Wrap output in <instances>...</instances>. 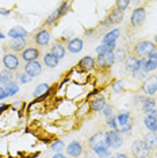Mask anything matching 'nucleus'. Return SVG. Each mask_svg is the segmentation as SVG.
I'll return each instance as SVG.
<instances>
[{"label":"nucleus","mask_w":157,"mask_h":158,"mask_svg":"<svg viewBox=\"0 0 157 158\" xmlns=\"http://www.w3.org/2000/svg\"><path fill=\"white\" fill-rule=\"evenodd\" d=\"M156 52H157V46L155 45V42L148 41V39H142V41H138L134 45L131 56L142 60V58H149Z\"/></svg>","instance_id":"1"},{"label":"nucleus","mask_w":157,"mask_h":158,"mask_svg":"<svg viewBox=\"0 0 157 158\" xmlns=\"http://www.w3.org/2000/svg\"><path fill=\"white\" fill-rule=\"evenodd\" d=\"M30 41L31 44L35 45L37 48L39 49H44V48H48L49 44H50L52 41V34H50V30L49 28H41V30H38L35 34H31L30 35Z\"/></svg>","instance_id":"2"},{"label":"nucleus","mask_w":157,"mask_h":158,"mask_svg":"<svg viewBox=\"0 0 157 158\" xmlns=\"http://www.w3.org/2000/svg\"><path fill=\"white\" fill-rule=\"evenodd\" d=\"M28 45H31L30 38H16V39H10L3 45L6 53H15V54H20Z\"/></svg>","instance_id":"3"},{"label":"nucleus","mask_w":157,"mask_h":158,"mask_svg":"<svg viewBox=\"0 0 157 158\" xmlns=\"http://www.w3.org/2000/svg\"><path fill=\"white\" fill-rule=\"evenodd\" d=\"M2 65L4 69L11 70L14 73H18L23 66L19 54H15V53H6L2 58Z\"/></svg>","instance_id":"4"},{"label":"nucleus","mask_w":157,"mask_h":158,"mask_svg":"<svg viewBox=\"0 0 157 158\" xmlns=\"http://www.w3.org/2000/svg\"><path fill=\"white\" fill-rule=\"evenodd\" d=\"M104 141L106 146L108 147L110 150L111 149H119L121 146L123 145V135L119 132V130H108L104 131Z\"/></svg>","instance_id":"5"},{"label":"nucleus","mask_w":157,"mask_h":158,"mask_svg":"<svg viewBox=\"0 0 157 158\" xmlns=\"http://www.w3.org/2000/svg\"><path fill=\"white\" fill-rule=\"evenodd\" d=\"M151 150L149 147L145 145V142L142 139H135V141L131 143V154H133V158H148L151 156Z\"/></svg>","instance_id":"6"},{"label":"nucleus","mask_w":157,"mask_h":158,"mask_svg":"<svg viewBox=\"0 0 157 158\" xmlns=\"http://www.w3.org/2000/svg\"><path fill=\"white\" fill-rule=\"evenodd\" d=\"M42 56V50L39 49V48H37L35 45H28L26 49L23 50L22 53L19 54V57H20V60L22 61H24V62H33V61H38V58Z\"/></svg>","instance_id":"7"},{"label":"nucleus","mask_w":157,"mask_h":158,"mask_svg":"<svg viewBox=\"0 0 157 158\" xmlns=\"http://www.w3.org/2000/svg\"><path fill=\"white\" fill-rule=\"evenodd\" d=\"M141 92L144 95H148V96H152L157 93V76L156 74H151L149 77H146L144 81H142V85H141Z\"/></svg>","instance_id":"8"},{"label":"nucleus","mask_w":157,"mask_h":158,"mask_svg":"<svg viewBox=\"0 0 157 158\" xmlns=\"http://www.w3.org/2000/svg\"><path fill=\"white\" fill-rule=\"evenodd\" d=\"M68 11H69V4H68V3H62L58 8H56L54 11L48 16V19H46V22H45V26H53V24H54L61 16L65 15Z\"/></svg>","instance_id":"9"},{"label":"nucleus","mask_w":157,"mask_h":158,"mask_svg":"<svg viewBox=\"0 0 157 158\" xmlns=\"http://www.w3.org/2000/svg\"><path fill=\"white\" fill-rule=\"evenodd\" d=\"M146 19V10L144 7H137L135 10H133L130 15V24L133 27H140L144 24Z\"/></svg>","instance_id":"10"},{"label":"nucleus","mask_w":157,"mask_h":158,"mask_svg":"<svg viewBox=\"0 0 157 158\" xmlns=\"http://www.w3.org/2000/svg\"><path fill=\"white\" fill-rule=\"evenodd\" d=\"M122 20H123V11H121V10H118L117 7H114L111 11H110L108 15L106 16L104 22H103V26L110 27V26H114V24L121 23Z\"/></svg>","instance_id":"11"},{"label":"nucleus","mask_w":157,"mask_h":158,"mask_svg":"<svg viewBox=\"0 0 157 158\" xmlns=\"http://www.w3.org/2000/svg\"><path fill=\"white\" fill-rule=\"evenodd\" d=\"M66 156L70 158H78L84 154V146L78 141H72L66 147Z\"/></svg>","instance_id":"12"},{"label":"nucleus","mask_w":157,"mask_h":158,"mask_svg":"<svg viewBox=\"0 0 157 158\" xmlns=\"http://www.w3.org/2000/svg\"><path fill=\"white\" fill-rule=\"evenodd\" d=\"M23 72L28 74L31 78L39 76L42 73V64L39 61H33V62H27L23 66Z\"/></svg>","instance_id":"13"},{"label":"nucleus","mask_w":157,"mask_h":158,"mask_svg":"<svg viewBox=\"0 0 157 158\" xmlns=\"http://www.w3.org/2000/svg\"><path fill=\"white\" fill-rule=\"evenodd\" d=\"M91 150L95 153V156L98 158H111L112 154H111V150L106 146L104 141H100L99 143H96L95 146L91 147Z\"/></svg>","instance_id":"14"},{"label":"nucleus","mask_w":157,"mask_h":158,"mask_svg":"<svg viewBox=\"0 0 157 158\" xmlns=\"http://www.w3.org/2000/svg\"><path fill=\"white\" fill-rule=\"evenodd\" d=\"M123 65H125V69H126L127 72L135 73V72L141 70V60L130 54V56H127V58L123 62Z\"/></svg>","instance_id":"15"},{"label":"nucleus","mask_w":157,"mask_h":158,"mask_svg":"<svg viewBox=\"0 0 157 158\" xmlns=\"http://www.w3.org/2000/svg\"><path fill=\"white\" fill-rule=\"evenodd\" d=\"M66 50L69 53H72V54H77V53H80L81 50L84 48V41L81 38H72L69 39V41L66 42Z\"/></svg>","instance_id":"16"},{"label":"nucleus","mask_w":157,"mask_h":158,"mask_svg":"<svg viewBox=\"0 0 157 158\" xmlns=\"http://www.w3.org/2000/svg\"><path fill=\"white\" fill-rule=\"evenodd\" d=\"M106 106H107V102L104 96H96L90 103V111L91 112H102Z\"/></svg>","instance_id":"17"},{"label":"nucleus","mask_w":157,"mask_h":158,"mask_svg":"<svg viewBox=\"0 0 157 158\" xmlns=\"http://www.w3.org/2000/svg\"><path fill=\"white\" fill-rule=\"evenodd\" d=\"M14 81H16V73L7 69H3L0 72V87H6Z\"/></svg>","instance_id":"18"},{"label":"nucleus","mask_w":157,"mask_h":158,"mask_svg":"<svg viewBox=\"0 0 157 158\" xmlns=\"http://www.w3.org/2000/svg\"><path fill=\"white\" fill-rule=\"evenodd\" d=\"M156 114H157V111H155V112H152L149 115H145V118H144V124H145V127L149 130V132H157Z\"/></svg>","instance_id":"19"},{"label":"nucleus","mask_w":157,"mask_h":158,"mask_svg":"<svg viewBox=\"0 0 157 158\" xmlns=\"http://www.w3.org/2000/svg\"><path fill=\"white\" fill-rule=\"evenodd\" d=\"M8 37L11 39H16V38H30V34L24 27L22 26H15L8 31Z\"/></svg>","instance_id":"20"},{"label":"nucleus","mask_w":157,"mask_h":158,"mask_svg":"<svg viewBox=\"0 0 157 158\" xmlns=\"http://www.w3.org/2000/svg\"><path fill=\"white\" fill-rule=\"evenodd\" d=\"M141 110H142V112H144L145 115H149V114L157 111L156 100L153 98H151V96H146V99L144 100V103H142V106H141Z\"/></svg>","instance_id":"21"},{"label":"nucleus","mask_w":157,"mask_h":158,"mask_svg":"<svg viewBox=\"0 0 157 158\" xmlns=\"http://www.w3.org/2000/svg\"><path fill=\"white\" fill-rule=\"evenodd\" d=\"M42 64L46 66V68H57L60 64V60L53 54V53L48 52L45 54H42Z\"/></svg>","instance_id":"22"},{"label":"nucleus","mask_w":157,"mask_h":158,"mask_svg":"<svg viewBox=\"0 0 157 158\" xmlns=\"http://www.w3.org/2000/svg\"><path fill=\"white\" fill-rule=\"evenodd\" d=\"M78 68L85 72H91L95 69V58L91 56H85L78 61Z\"/></svg>","instance_id":"23"},{"label":"nucleus","mask_w":157,"mask_h":158,"mask_svg":"<svg viewBox=\"0 0 157 158\" xmlns=\"http://www.w3.org/2000/svg\"><path fill=\"white\" fill-rule=\"evenodd\" d=\"M50 53H53L58 60H62L66 56V48L64 46L61 42H54L50 46Z\"/></svg>","instance_id":"24"},{"label":"nucleus","mask_w":157,"mask_h":158,"mask_svg":"<svg viewBox=\"0 0 157 158\" xmlns=\"http://www.w3.org/2000/svg\"><path fill=\"white\" fill-rule=\"evenodd\" d=\"M117 122H118V126L121 127H123V126L129 124L131 120V115H130V111L127 110H123V111H119V112L117 114Z\"/></svg>","instance_id":"25"},{"label":"nucleus","mask_w":157,"mask_h":158,"mask_svg":"<svg viewBox=\"0 0 157 158\" xmlns=\"http://www.w3.org/2000/svg\"><path fill=\"white\" fill-rule=\"evenodd\" d=\"M142 141L145 142V145L149 147L151 152L157 150V132H148V134H145Z\"/></svg>","instance_id":"26"},{"label":"nucleus","mask_w":157,"mask_h":158,"mask_svg":"<svg viewBox=\"0 0 157 158\" xmlns=\"http://www.w3.org/2000/svg\"><path fill=\"white\" fill-rule=\"evenodd\" d=\"M119 35H121L119 28H114V30H111V31H108V33L104 34V37L102 38V44L103 45H108V44H111V42H117V39H118Z\"/></svg>","instance_id":"27"},{"label":"nucleus","mask_w":157,"mask_h":158,"mask_svg":"<svg viewBox=\"0 0 157 158\" xmlns=\"http://www.w3.org/2000/svg\"><path fill=\"white\" fill-rule=\"evenodd\" d=\"M127 50L126 49H122V48H117L114 50V58H115V62L117 64H122L126 61L127 58Z\"/></svg>","instance_id":"28"},{"label":"nucleus","mask_w":157,"mask_h":158,"mask_svg":"<svg viewBox=\"0 0 157 158\" xmlns=\"http://www.w3.org/2000/svg\"><path fill=\"white\" fill-rule=\"evenodd\" d=\"M103 138H104V131H96L94 135L90 136V139L87 141V145L90 147H92V146H95L96 143H99L100 141H103Z\"/></svg>","instance_id":"29"},{"label":"nucleus","mask_w":157,"mask_h":158,"mask_svg":"<svg viewBox=\"0 0 157 158\" xmlns=\"http://www.w3.org/2000/svg\"><path fill=\"white\" fill-rule=\"evenodd\" d=\"M48 92H49V84L42 82V84H38L37 88L34 89L33 96H34V98H38V96H44L45 93H48Z\"/></svg>","instance_id":"30"},{"label":"nucleus","mask_w":157,"mask_h":158,"mask_svg":"<svg viewBox=\"0 0 157 158\" xmlns=\"http://www.w3.org/2000/svg\"><path fill=\"white\" fill-rule=\"evenodd\" d=\"M50 150L54 153H62L64 150H65V143H64V141H61V139H56L50 145Z\"/></svg>","instance_id":"31"},{"label":"nucleus","mask_w":157,"mask_h":158,"mask_svg":"<svg viewBox=\"0 0 157 158\" xmlns=\"http://www.w3.org/2000/svg\"><path fill=\"white\" fill-rule=\"evenodd\" d=\"M4 88H6L7 93H8V96H14V95H16V93L19 92V84H18L16 81H14V82H11V84L6 85Z\"/></svg>","instance_id":"32"},{"label":"nucleus","mask_w":157,"mask_h":158,"mask_svg":"<svg viewBox=\"0 0 157 158\" xmlns=\"http://www.w3.org/2000/svg\"><path fill=\"white\" fill-rule=\"evenodd\" d=\"M103 58H104V64H106V68L107 69H110L114 64H115V58H114V52H107L104 56H103Z\"/></svg>","instance_id":"33"},{"label":"nucleus","mask_w":157,"mask_h":158,"mask_svg":"<svg viewBox=\"0 0 157 158\" xmlns=\"http://www.w3.org/2000/svg\"><path fill=\"white\" fill-rule=\"evenodd\" d=\"M95 68H96V69H99V70H108L106 68L103 56H96V58H95Z\"/></svg>","instance_id":"34"},{"label":"nucleus","mask_w":157,"mask_h":158,"mask_svg":"<svg viewBox=\"0 0 157 158\" xmlns=\"http://www.w3.org/2000/svg\"><path fill=\"white\" fill-rule=\"evenodd\" d=\"M106 123H107V126H108L110 130H119V126H118V122H117V115H114V116L106 119Z\"/></svg>","instance_id":"35"},{"label":"nucleus","mask_w":157,"mask_h":158,"mask_svg":"<svg viewBox=\"0 0 157 158\" xmlns=\"http://www.w3.org/2000/svg\"><path fill=\"white\" fill-rule=\"evenodd\" d=\"M111 89L115 93L123 92V82H122V80H114L112 84H111Z\"/></svg>","instance_id":"36"},{"label":"nucleus","mask_w":157,"mask_h":158,"mask_svg":"<svg viewBox=\"0 0 157 158\" xmlns=\"http://www.w3.org/2000/svg\"><path fill=\"white\" fill-rule=\"evenodd\" d=\"M16 80H19L20 84H26V82L31 81L33 78L28 76V74L24 73V72H18V73H16Z\"/></svg>","instance_id":"37"},{"label":"nucleus","mask_w":157,"mask_h":158,"mask_svg":"<svg viewBox=\"0 0 157 158\" xmlns=\"http://www.w3.org/2000/svg\"><path fill=\"white\" fill-rule=\"evenodd\" d=\"M102 114H103V116H104L106 119H108V118L114 116V107L111 106V104H107L104 108H103Z\"/></svg>","instance_id":"38"},{"label":"nucleus","mask_w":157,"mask_h":158,"mask_svg":"<svg viewBox=\"0 0 157 158\" xmlns=\"http://www.w3.org/2000/svg\"><path fill=\"white\" fill-rule=\"evenodd\" d=\"M129 6H130L129 0H118V2H115V7L118 10H121V11H123V12Z\"/></svg>","instance_id":"39"},{"label":"nucleus","mask_w":157,"mask_h":158,"mask_svg":"<svg viewBox=\"0 0 157 158\" xmlns=\"http://www.w3.org/2000/svg\"><path fill=\"white\" fill-rule=\"evenodd\" d=\"M95 52H96V54H98V56H104L107 52H111V50L108 49V46H107V45H103V44H100L99 46H96Z\"/></svg>","instance_id":"40"},{"label":"nucleus","mask_w":157,"mask_h":158,"mask_svg":"<svg viewBox=\"0 0 157 158\" xmlns=\"http://www.w3.org/2000/svg\"><path fill=\"white\" fill-rule=\"evenodd\" d=\"M131 128H133V122H130L129 124H126V126H123V127H121L119 128V132L121 134H129V132L131 131Z\"/></svg>","instance_id":"41"},{"label":"nucleus","mask_w":157,"mask_h":158,"mask_svg":"<svg viewBox=\"0 0 157 158\" xmlns=\"http://www.w3.org/2000/svg\"><path fill=\"white\" fill-rule=\"evenodd\" d=\"M133 77L135 78V80H142L144 81L146 78V73H144L142 70H138V72H135V73H133Z\"/></svg>","instance_id":"42"},{"label":"nucleus","mask_w":157,"mask_h":158,"mask_svg":"<svg viewBox=\"0 0 157 158\" xmlns=\"http://www.w3.org/2000/svg\"><path fill=\"white\" fill-rule=\"evenodd\" d=\"M8 98V93H7L4 87H0V100H4Z\"/></svg>","instance_id":"43"},{"label":"nucleus","mask_w":157,"mask_h":158,"mask_svg":"<svg viewBox=\"0 0 157 158\" xmlns=\"http://www.w3.org/2000/svg\"><path fill=\"white\" fill-rule=\"evenodd\" d=\"M111 158H129V156L125 153H115V154H112Z\"/></svg>","instance_id":"44"},{"label":"nucleus","mask_w":157,"mask_h":158,"mask_svg":"<svg viewBox=\"0 0 157 158\" xmlns=\"http://www.w3.org/2000/svg\"><path fill=\"white\" fill-rule=\"evenodd\" d=\"M10 11L8 10H0V15H8Z\"/></svg>","instance_id":"45"},{"label":"nucleus","mask_w":157,"mask_h":158,"mask_svg":"<svg viewBox=\"0 0 157 158\" xmlns=\"http://www.w3.org/2000/svg\"><path fill=\"white\" fill-rule=\"evenodd\" d=\"M85 158H98V157H96V156H95V153L92 152V153H88V154H87V157H85Z\"/></svg>","instance_id":"46"},{"label":"nucleus","mask_w":157,"mask_h":158,"mask_svg":"<svg viewBox=\"0 0 157 158\" xmlns=\"http://www.w3.org/2000/svg\"><path fill=\"white\" fill-rule=\"evenodd\" d=\"M7 107H8L7 104H0V112H3V111H4V110L7 108Z\"/></svg>","instance_id":"47"},{"label":"nucleus","mask_w":157,"mask_h":158,"mask_svg":"<svg viewBox=\"0 0 157 158\" xmlns=\"http://www.w3.org/2000/svg\"><path fill=\"white\" fill-rule=\"evenodd\" d=\"M6 37H4V34H3V33H0V41H3V39H4Z\"/></svg>","instance_id":"48"},{"label":"nucleus","mask_w":157,"mask_h":158,"mask_svg":"<svg viewBox=\"0 0 157 158\" xmlns=\"http://www.w3.org/2000/svg\"><path fill=\"white\" fill-rule=\"evenodd\" d=\"M155 45L157 46V34H156V37H155Z\"/></svg>","instance_id":"49"},{"label":"nucleus","mask_w":157,"mask_h":158,"mask_svg":"<svg viewBox=\"0 0 157 158\" xmlns=\"http://www.w3.org/2000/svg\"><path fill=\"white\" fill-rule=\"evenodd\" d=\"M156 119H157V114H156Z\"/></svg>","instance_id":"50"},{"label":"nucleus","mask_w":157,"mask_h":158,"mask_svg":"<svg viewBox=\"0 0 157 158\" xmlns=\"http://www.w3.org/2000/svg\"><path fill=\"white\" fill-rule=\"evenodd\" d=\"M65 158H68V156H66V157H65Z\"/></svg>","instance_id":"51"}]
</instances>
